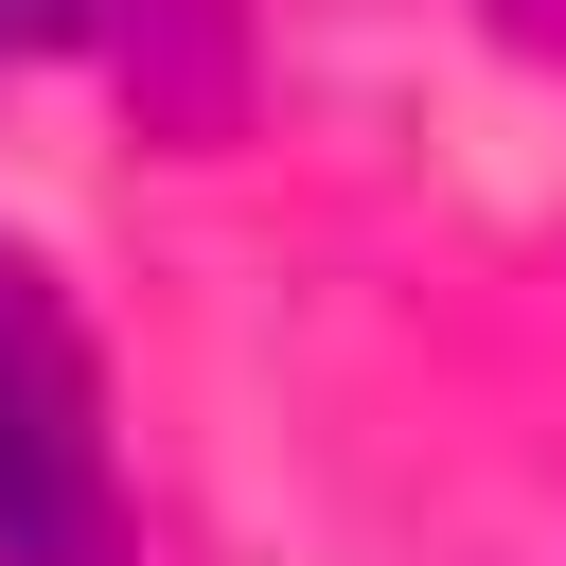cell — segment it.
<instances>
[{
    "label": "cell",
    "mask_w": 566,
    "mask_h": 566,
    "mask_svg": "<svg viewBox=\"0 0 566 566\" xmlns=\"http://www.w3.org/2000/svg\"><path fill=\"white\" fill-rule=\"evenodd\" d=\"M0 566H124L88 354H71V318L35 301V265H0Z\"/></svg>",
    "instance_id": "cell-1"
},
{
    "label": "cell",
    "mask_w": 566,
    "mask_h": 566,
    "mask_svg": "<svg viewBox=\"0 0 566 566\" xmlns=\"http://www.w3.org/2000/svg\"><path fill=\"white\" fill-rule=\"evenodd\" d=\"M88 18H124V0H0V53H35V35H88Z\"/></svg>",
    "instance_id": "cell-2"
},
{
    "label": "cell",
    "mask_w": 566,
    "mask_h": 566,
    "mask_svg": "<svg viewBox=\"0 0 566 566\" xmlns=\"http://www.w3.org/2000/svg\"><path fill=\"white\" fill-rule=\"evenodd\" d=\"M513 18H531V35H566V0H513Z\"/></svg>",
    "instance_id": "cell-3"
}]
</instances>
